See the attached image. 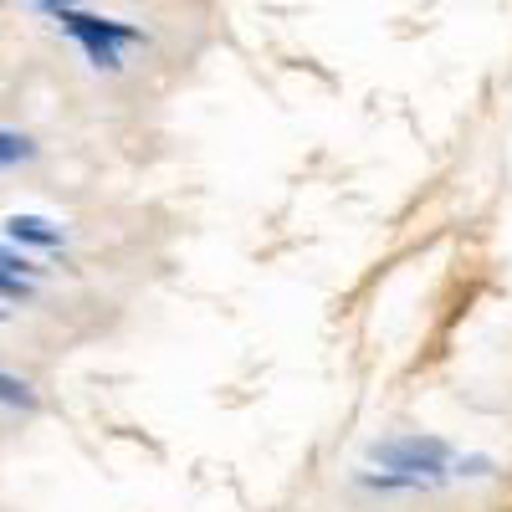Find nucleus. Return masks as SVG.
<instances>
[{
	"mask_svg": "<svg viewBox=\"0 0 512 512\" xmlns=\"http://www.w3.org/2000/svg\"><path fill=\"white\" fill-rule=\"evenodd\" d=\"M67 21V31L88 47V57L98 62V67H118V52L108 47V41H134L139 31L134 26H118V21H98V16H62Z\"/></svg>",
	"mask_w": 512,
	"mask_h": 512,
	"instance_id": "f257e3e1",
	"label": "nucleus"
},
{
	"mask_svg": "<svg viewBox=\"0 0 512 512\" xmlns=\"http://www.w3.org/2000/svg\"><path fill=\"white\" fill-rule=\"evenodd\" d=\"M0 395H6V400H21V405H31V395L21 390V384H11V379H0Z\"/></svg>",
	"mask_w": 512,
	"mask_h": 512,
	"instance_id": "39448f33",
	"label": "nucleus"
},
{
	"mask_svg": "<svg viewBox=\"0 0 512 512\" xmlns=\"http://www.w3.org/2000/svg\"><path fill=\"white\" fill-rule=\"evenodd\" d=\"M26 154H31V144H26V139H16V134H0V164L26 159Z\"/></svg>",
	"mask_w": 512,
	"mask_h": 512,
	"instance_id": "20e7f679",
	"label": "nucleus"
},
{
	"mask_svg": "<svg viewBox=\"0 0 512 512\" xmlns=\"http://www.w3.org/2000/svg\"><path fill=\"white\" fill-rule=\"evenodd\" d=\"M374 456L384 466H395V472H436L446 461V446L431 441V436H405V441H384Z\"/></svg>",
	"mask_w": 512,
	"mask_h": 512,
	"instance_id": "f03ea898",
	"label": "nucleus"
},
{
	"mask_svg": "<svg viewBox=\"0 0 512 512\" xmlns=\"http://www.w3.org/2000/svg\"><path fill=\"white\" fill-rule=\"evenodd\" d=\"M11 231H16V236H26V241H41V246H52V241H57V231H47L41 221H21V216L11 221Z\"/></svg>",
	"mask_w": 512,
	"mask_h": 512,
	"instance_id": "7ed1b4c3",
	"label": "nucleus"
},
{
	"mask_svg": "<svg viewBox=\"0 0 512 512\" xmlns=\"http://www.w3.org/2000/svg\"><path fill=\"white\" fill-rule=\"evenodd\" d=\"M47 6H67V0H47Z\"/></svg>",
	"mask_w": 512,
	"mask_h": 512,
	"instance_id": "423d86ee",
	"label": "nucleus"
}]
</instances>
